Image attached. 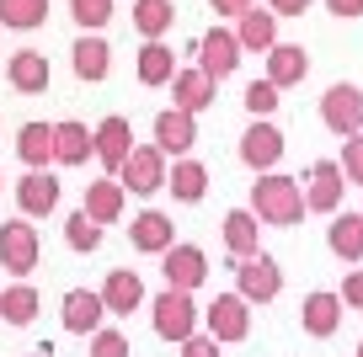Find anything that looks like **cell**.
<instances>
[{"mask_svg": "<svg viewBox=\"0 0 363 357\" xmlns=\"http://www.w3.org/2000/svg\"><path fill=\"white\" fill-rule=\"evenodd\" d=\"M251 219H257V224H278V230L299 224V219H305V187H299L294 176L251 181Z\"/></svg>", "mask_w": 363, "mask_h": 357, "instance_id": "6da1fadb", "label": "cell"}, {"mask_svg": "<svg viewBox=\"0 0 363 357\" xmlns=\"http://www.w3.org/2000/svg\"><path fill=\"white\" fill-rule=\"evenodd\" d=\"M320 123H326L342 144H347L352 134H363V91L347 86V80H337V86L320 96Z\"/></svg>", "mask_w": 363, "mask_h": 357, "instance_id": "7a4b0ae2", "label": "cell"}, {"mask_svg": "<svg viewBox=\"0 0 363 357\" xmlns=\"http://www.w3.org/2000/svg\"><path fill=\"white\" fill-rule=\"evenodd\" d=\"M150 310H155V336H160V341H187V336H198V304H193V293L166 288Z\"/></svg>", "mask_w": 363, "mask_h": 357, "instance_id": "3957f363", "label": "cell"}, {"mask_svg": "<svg viewBox=\"0 0 363 357\" xmlns=\"http://www.w3.org/2000/svg\"><path fill=\"white\" fill-rule=\"evenodd\" d=\"M235 283H240L235 293L246 304H267V299H278V288H284V267H278L267 251H257V256L235 261Z\"/></svg>", "mask_w": 363, "mask_h": 357, "instance_id": "277c9868", "label": "cell"}, {"mask_svg": "<svg viewBox=\"0 0 363 357\" xmlns=\"http://www.w3.org/2000/svg\"><path fill=\"white\" fill-rule=\"evenodd\" d=\"M203 325H208V341H246L251 336V304L240 293H219L203 310Z\"/></svg>", "mask_w": 363, "mask_h": 357, "instance_id": "5b68a950", "label": "cell"}, {"mask_svg": "<svg viewBox=\"0 0 363 357\" xmlns=\"http://www.w3.org/2000/svg\"><path fill=\"white\" fill-rule=\"evenodd\" d=\"M166 155H160L155 144H139L134 155L123 160V171H118V187L123 192H139V198H150V192H160L166 187Z\"/></svg>", "mask_w": 363, "mask_h": 357, "instance_id": "8992f818", "label": "cell"}, {"mask_svg": "<svg viewBox=\"0 0 363 357\" xmlns=\"http://www.w3.org/2000/svg\"><path fill=\"white\" fill-rule=\"evenodd\" d=\"M91 149H96V160H102V171L118 181V171H123V160L134 155V128H128V118H102L96 123V134H91Z\"/></svg>", "mask_w": 363, "mask_h": 357, "instance_id": "52a82bcc", "label": "cell"}, {"mask_svg": "<svg viewBox=\"0 0 363 357\" xmlns=\"http://www.w3.org/2000/svg\"><path fill=\"white\" fill-rule=\"evenodd\" d=\"M0 267L16 272V278H27V272L38 267V230L27 219L0 224Z\"/></svg>", "mask_w": 363, "mask_h": 357, "instance_id": "ba28073f", "label": "cell"}, {"mask_svg": "<svg viewBox=\"0 0 363 357\" xmlns=\"http://www.w3.org/2000/svg\"><path fill=\"white\" fill-rule=\"evenodd\" d=\"M235 64H240V43H235V33L214 27V33L198 38V69H203L214 86H219L225 75H235Z\"/></svg>", "mask_w": 363, "mask_h": 357, "instance_id": "9c48e42d", "label": "cell"}, {"mask_svg": "<svg viewBox=\"0 0 363 357\" xmlns=\"http://www.w3.org/2000/svg\"><path fill=\"white\" fill-rule=\"evenodd\" d=\"M240 160H246L257 176H272V166L284 160V134L272 123H251L246 134H240Z\"/></svg>", "mask_w": 363, "mask_h": 357, "instance_id": "30bf717a", "label": "cell"}, {"mask_svg": "<svg viewBox=\"0 0 363 357\" xmlns=\"http://www.w3.org/2000/svg\"><path fill=\"white\" fill-rule=\"evenodd\" d=\"M160 272H166V288L193 293L198 283L208 278V256H203L198 246H171L166 256H160Z\"/></svg>", "mask_w": 363, "mask_h": 357, "instance_id": "8fae6325", "label": "cell"}, {"mask_svg": "<svg viewBox=\"0 0 363 357\" xmlns=\"http://www.w3.org/2000/svg\"><path fill=\"white\" fill-rule=\"evenodd\" d=\"M342 192H347L342 166L337 160H315V166H310V187H305V213H337Z\"/></svg>", "mask_w": 363, "mask_h": 357, "instance_id": "7c38bea8", "label": "cell"}, {"mask_svg": "<svg viewBox=\"0 0 363 357\" xmlns=\"http://www.w3.org/2000/svg\"><path fill=\"white\" fill-rule=\"evenodd\" d=\"M128 240H134V251H145V256H166V251L177 246V224L150 208V213H139V219L128 224Z\"/></svg>", "mask_w": 363, "mask_h": 357, "instance_id": "4fadbf2b", "label": "cell"}, {"mask_svg": "<svg viewBox=\"0 0 363 357\" xmlns=\"http://www.w3.org/2000/svg\"><path fill=\"white\" fill-rule=\"evenodd\" d=\"M193 144H198V123L187 118V112L166 107V112L155 118V149H160V155H177V160H182Z\"/></svg>", "mask_w": 363, "mask_h": 357, "instance_id": "5bb4252c", "label": "cell"}, {"mask_svg": "<svg viewBox=\"0 0 363 357\" xmlns=\"http://www.w3.org/2000/svg\"><path fill=\"white\" fill-rule=\"evenodd\" d=\"M310 75V54L299 43H272L267 48V86L284 91V86H299Z\"/></svg>", "mask_w": 363, "mask_h": 357, "instance_id": "9a60e30c", "label": "cell"}, {"mask_svg": "<svg viewBox=\"0 0 363 357\" xmlns=\"http://www.w3.org/2000/svg\"><path fill=\"white\" fill-rule=\"evenodd\" d=\"M102 310L107 314H134L139 304H145V283H139V272H128V267H118V272H107V283H102Z\"/></svg>", "mask_w": 363, "mask_h": 357, "instance_id": "2e32d148", "label": "cell"}, {"mask_svg": "<svg viewBox=\"0 0 363 357\" xmlns=\"http://www.w3.org/2000/svg\"><path fill=\"white\" fill-rule=\"evenodd\" d=\"M6 80H11L22 96H38V91H48V80H54V69H48V54H38V48H22V54H11V64H6Z\"/></svg>", "mask_w": 363, "mask_h": 357, "instance_id": "e0dca14e", "label": "cell"}, {"mask_svg": "<svg viewBox=\"0 0 363 357\" xmlns=\"http://www.w3.org/2000/svg\"><path fill=\"white\" fill-rule=\"evenodd\" d=\"M16 203H22L27 219H43V213L59 208V181L48 176V171H27V176L16 181Z\"/></svg>", "mask_w": 363, "mask_h": 357, "instance_id": "ac0fdd59", "label": "cell"}, {"mask_svg": "<svg viewBox=\"0 0 363 357\" xmlns=\"http://www.w3.org/2000/svg\"><path fill=\"white\" fill-rule=\"evenodd\" d=\"M171 96H177V112H187V118H198V112L214 101V80L203 75V69H177L171 75Z\"/></svg>", "mask_w": 363, "mask_h": 357, "instance_id": "d6986e66", "label": "cell"}, {"mask_svg": "<svg viewBox=\"0 0 363 357\" xmlns=\"http://www.w3.org/2000/svg\"><path fill=\"white\" fill-rule=\"evenodd\" d=\"M80 213H86L91 224H118V219H123V187H118L113 176L86 181V203H80Z\"/></svg>", "mask_w": 363, "mask_h": 357, "instance_id": "ffe728a7", "label": "cell"}, {"mask_svg": "<svg viewBox=\"0 0 363 357\" xmlns=\"http://www.w3.org/2000/svg\"><path fill=\"white\" fill-rule=\"evenodd\" d=\"M102 299L91 288H69L65 293V331H75V336H96L102 331Z\"/></svg>", "mask_w": 363, "mask_h": 357, "instance_id": "44dd1931", "label": "cell"}, {"mask_svg": "<svg viewBox=\"0 0 363 357\" xmlns=\"http://www.w3.org/2000/svg\"><path fill=\"white\" fill-rule=\"evenodd\" d=\"M299 325H305V336H320V341H326V336L342 325V299H337V293H326V288L310 293V299L299 304Z\"/></svg>", "mask_w": 363, "mask_h": 357, "instance_id": "7402d4cb", "label": "cell"}, {"mask_svg": "<svg viewBox=\"0 0 363 357\" xmlns=\"http://www.w3.org/2000/svg\"><path fill=\"white\" fill-rule=\"evenodd\" d=\"M225 246H230L235 261H246V256L262 251V224L251 219V208H230L225 213Z\"/></svg>", "mask_w": 363, "mask_h": 357, "instance_id": "603a6c76", "label": "cell"}, {"mask_svg": "<svg viewBox=\"0 0 363 357\" xmlns=\"http://www.w3.org/2000/svg\"><path fill=\"white\" fill-rule=\"evenodd\" d=\"M91 155H96V149H91L86 123H75V118H69V123H54V160L59 166H86Z\"/></svg>", "mask_w": 363, "mask_h": 357, "instance_id": "cb8c5ba5", "label": "cell"}, {"mask_svg": "<svg viewBox=\"0 0 363 357\" xmlns=\"http://www.w3.org/2000/svg\"><path fill=\"white\" fill-rule=\"evenodd\" d=\"M235 43L251 48V54H267V48L278 43V16L262 11V6H251V11L240 16V27H235Z\"/></svg>", "mask_w": 363, "mask_h": 357, "instance_id": "d4e9b609", "label": "cell"}, {"mask_svg": "<svg viewBox=\"0 0 363 357\" xmlns=\"http://www.w3.org/2000/svg\"><path fill=\"white\" fill-rule=\"evenodd\" d=\"M107 69H113V48L96 33H80L75 38V75L80 80H107Z\"/></svg>", "mask_w": 363, "mask_h": 357, "instance_id": "484cf974", "label": "cell"}, {"mask_svg": "<svg viewBox=\"0 0 363 357\" xmlns=\"http://www.w3.org/2000/svg\"><path fill=\"white\" fill-rule=\"evenodd\" d=\"M326 246L342 261H363V213H337L326 230Z\"/></svg>", "mask_w": 363, "mask_h": 357, "instance_id": "4316f807", "label": "cell"}, {"mask_svg": "<svg viewBox=\"0 0 363 357\" xmlns=\"http://www.w3.org/2000/svg\"><path fill=\"white\" fill-rule=\"evenodd\" d=\"M16 155H22L33 171H48V160H54V128H48V123H22V134H16Z\"/></svg>", "mask_w": 363, "mask_h": 357, "instance_id": "83f0119b", "label": "cell"}, {"mask_svg": "<svg viewBox=\"0 0 363 357\" xmlns=\"http://www.w3.org/2000/svg\"><path fill=\"white\" fill-rule=\"evenodd\" d=\"M171 75H177V54L166 43L139 48V86H171Z\"/></svg>", "mask_w": 363, "mask_h": 357, "instance_id": "f1b7e54d", "label": "cell"}, {"mask_svg": "<svg viewBox=\"0 0 363 357\" xmlns=\"http://www.w3.org/2000/svg\"><path fill=\"white\" fill-rule=\"evenodd\" d=\"M171 22H177V11H171V0H134V27H139V38L160 43Z\"/></svg>", "mask_w": 363, "mask_h": 357, "instance_id": "f546056e", "label": "cell"}, {"mask_svg": "<svg viewBox=\"0 0 363 357\" xmlns=\"http://www.w3.org/2000/svg\"><path fill=\"white\" fill-rule=\"evenodd\" d=\"M0 320L6 325H33L38 320V288L33 283H16V288L0 293Z\"/></svg>", "mask_w": 363, "mask_h": 357, "instance_id": "4dcf8cb0", "label": "cell"}, {"mask_svg": "<svg viewBox=\"0 0 363 357\" xmlns=\"http://www.w3.org/2000/svg\"><path fill=\"white\" fill-rule=\"evenodd\" d=\"M166 187L177 192V203H198L208 192V171L198 160H177V171H166Z\"/></svg>", "mask_w": 363, "mask_h": 357, "instance_id": "1f68e13d", "label": "cell"}, {"mask_svg": "<svg viewBox=\"0 0 363 357\" xmlns=\"http://www.w3.org/2000/svg\"><path fill=\"white\" fill-rule=\"evenodd\" d=\"M0 22L16 27V33H33L48 22V0H0Z\"/></svg>", "mask_w": 363, "mask_h": 357, "instance_id": "d6a6232c", "label": "cell"}, {"mask_svg": "<svg viewBox=\"0 0 363 357\" xmlns=\"http://www.w3.org/2000/svg\"><path fill=\"white\" fill-rule=\"evenodd\" d=\"M65 240H69V251H96L102 246V224H91L86 213H69L65 219Z\"/></svg>", "mask_w": 363, "mask_h": 357, "instance_id": "836d02e7", "label": "cell"}, {"mask_svg": "<svg viewBox=\"0 0 363 357\" xmlns=\"http://www.w3.org/2000/svg\"><path fill=\"white\" fill-rule=\"evenodd\" d=\"M69 16H75L86 33H102L113 22V0H69Z\"/></svg>", "mask_w": 363, "mask_h": 357, "instance_id": "e575fe53", "label": "cell"}, {"mask_svg": "<svg viewBox=\"0 0 363 357\" xmlns=\"http://www.w3.org/2000/svg\"><path fill=\"white\" fill-rule=\"evenodd\" d=\"M278 101H284V96H278V91H272L267 80H251V86H246V112H251V118H257V123H267Z\"/></svg>", "mask_w": 363, "mask_h": 357, "instance_id": "d590c367", "label": "cell"}, {"mask_svg": "<svg viewBox=\"0 0 363 357\" xmlns=\"http://www.w3.org/2000/svg\"><path fill=\"white\" fill-rule=\"evenodd\" d=\"M337 166H342V181H358V187H363V134H352L347 144H342Z\"/></svg>", "mask_w": 363, "mask_h": 357, "instance_id": "8d00e7d4", "label": "cell"}, {"mask_svg": "<svg viewBox=\"0 0 363 357\" xmlns=\"http://www.w3.org/2000/svg\"><path fill=\"white\" fill-rule=\"evenodd\" d=\"M134 346H128L123 331H96L91 336V357H128Z\"/></svg>", "mask_w": 363, "mask_h": 357, "instance_id": "74e56055", "label": "cell"}, {"mask_svg": "<svg viewBox=\"0 0 363 357\" xmlns=\"http://www.w3.org/2000/svg\"><path fill=\"white\" fill-rule=\"evenodd\" d=\"M347 310H363V272H347V283H342V293H337Z\"/></svg>", "mask_w": 363, "mask_h": 357, "instance_id": "f35d334b", "label": "cell"}, {"mask_svg": "<svg viewBox=\"0 0 363 357\" xmlns=\"http://www.w3.org/2000/svg\"><path fill=\"white\" fill-rule=\"evenodd\" d=\"M182 357H219V341H208V336H187V341H182Z\"/></svg>", "mask_w": 363, "mask_h": 357, "instance_id": "ab89813d", "label": "cell"}, {"mask_svg": "<svg viewBox=\"0 0 363 357\" xmlns=\"http://www.w3.org/2000/svg\"><path fill=\"white\" fill-rule=\"evenodd\" d=\"M267 11H272V16H305L310 0H267Z\"/></svg>", "mask_w": 363, "mask_h": 357, "instance_id": "60d3db41", "label": "cell"}, {"mask_svg": "<svg viewBox=\"0 0 363 357\" xmlns=\"http://www.w3.org/2000/svg\"><path fill=\"white\" fill-rule=\"evenodd\" d=\"M208 6H214L219 16H246L251 6H257V0H208Z\"/></svg>", "mask_w": 363, "mask_h": 357, "instance_id": "b9f144b4", "label": "cell"}, {"mask_svg": "<svg viewBox=\"0 0 363 357\" xmlns=\"http://www.w3.org/2000/svg\"><path fill=\"white\" fill-rule=\"evenodd\" d=\"M326 11H331V16H358L363 0H326Z\"/></svg>", "mask_w": 363, "mask_h": 357, "instance_id": "7bdbcfd3", "label": "cell"}, {"mask_svg": "<svg viewBox=\"0 0 363 357\" xmlns=\"http://www.w3.org/2000/svg\"><path fill=\"white\" fill-rule=\"evenodd\" d=\"M0 192H6V176H0Z\"/></svg>", "mask_w": 363, "mask_h": 357, "instance_id": "ee69618b", "label": "cell"}, {"mask_svg": "<svg viewBox=\"0 0 363 357\" xmlns=\"http://www.w3.org/2000/svg\"><path fill=\"white\" fill-rule=\"evenodd\" d=\"M27 357H43V352H27Z\"/></svg>", "mask_w": 363, "mask_h": 357, "instance_id": "f6af8a7d", "label": "cell"}, {"mask_svg": "<svg viewBox=\"0 0 363 357\" xmlns=\"http://www.w3.org/2000/svg\"><path fill=\"white\" fill-rule=\"evenodd\" d=\"M358 357H363V341H358Z\"/></svg>", "mask_w": 363, "mask_h": 357, "instance_id": "bcb514c9", "label": "cell"}, {"mask_svg": "<svg viewBox=\"0 0 363 357\" xmlns=\"http://www.w3.org/2000/svg\"><path fill=\"white\" fill-rule=\"evenodd\" d=\"M358 213H363V208H358Z\"/></svg>", "mask_w": 363, "mask_h": 357, "instance_id": "7dc6e473", "label": "cell"}]
</instances>
